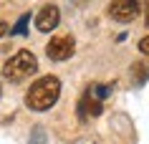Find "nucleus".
<instances>
[{
    "label": "nucleus",
    "mask_w": 149,
    "mask_h": 144,
    "mask_svg": "<svg viewBox=\"0 0 149 144\" xmlns=\"http://www.w3.org/2000/svg\"><path fill=\"white\" fill-rule=\"evenodd\" d=\"M5 33H8V25H5V23H0V38H3Z\"/></svg>",
    "instance_id": "9"
},
{
    "label": "nucleus",
    "mask_w": 149,
    "mask_h": 144,
    "mask_svg": "<svg viewBox=\"0 0 149 144\" xmlns=\"http://www.w3.org/2000/svg\"><path fill=\"white\" fill-rule=\"evenodd\" d=\"M73 51H76V40H73L71 33H58V35H53L48 40V46H46V53L51 61H68L73 56Z\"/></svg>",
    "instance_id": "3"
},
{
    "label": "nucleus",
    "mask_w": 149,
    "mask_h": 144,
    "mask_svg": "<svg viewBox=\"0 0 149 144\" xmlns=\"http://www.w3.org/2000/svg\"><path fill=\"white\" fill-rule=\"evenodd\" d=\"M144 20H147V28H149V0H147V13H144Z\"/></svg>",
    "instance_id": "10"
},
{
    "label": "nucleus",
    "mask_w": 149,
    "mask_h": 144,
    "mask_svg": "<svg viewBox=\"0 0 149 144\" xmlns=\"http://www.w3.org/2000/svg\"><path fill=\"white\" fill-rule=\"evenodd\" d=\"M101 111H104L101 99H96V96L91 94V88H86V94L81 96V101H79V116L81 119H94V116H99Z\"/></svg>",
    "instance_id": "6"
},
{
    "label": "nucleus",
    "mask_w": 149,
    "mask_h": 144,
    "mask_svg": "<svg viewBox=\"0 0 149 144\" xmlns=\"http://www.w3.org/2000/svg\"><path fill=\"white\" fill-rule=\"evenodd\" d=\"M28 18H31V15L25 13V15L15 23V28H13V33H15V35H25V25H28Z\"/></svg>",
    "instance_id": "7"
},
{
    "label": "nucleus",
    "mask_w": 149,
    "mask_h": 144,
    "mask_svg": "<svg viewBox=\"0 0 149 144\" xmlns=\"http://www.w3.org/2000/svg\"><path fill=\"white\" fill-rule=\"evenodd\" d=\"M38 71V61L33 56L28 48L23 51H18L15 56H10L3 66V79L8 81V83H20V81L31 79L33 73Z\"/></svg>",
    "instance_id": "2"
},
{
    "label": "nucleus",
    "mask_w": 149,
    "mask_h": 144,
    "mask_svg": "<svg viewBox=\"0 0 149 144\" xmlns=\"http://www.w3.org/2000/svg\"><path fill=\"white\" fill-rule=\"evenodd\" d=\"M61 23V10L56 5H43V8L36 13V28L40 33H51L56 31V25Z\"/></svg>",
    "instance_id": "5"
},
{
    "label": "nucleus",
    "mask_w": 149,
    "mask_h": 144,
    "mask_svg": "<svg viewBox=\"0 0 149 144\" xmlns=\"http://www.w3.org/2000/svg\"><path fill=\"white\" fill-rule=\"evenodd\" d=\"M139 51L149 56V35H147V38H141V40H139Z\"/></svg>",
    "instance_id": "8"
},
{
    "label": "nucleus",
    "mask_w": 149,
    "mask_h": 144,
    "mask_svg": "<svg viewBox=\"0 0 149 144\" xmlns=\"http://www.w3.org/2000/svg\"><path fill=\"white\" fill-rule=\"evenodd\" d=\"M58 96H61V81L56 76H43V79H38L28 88L25 106L31 111H46V109H51L58 101Z\"/></svg>",
    "instance_id": "1"
},
{
    "label": "nucleus",
    "mask_w": 149,
    "mask_h": 144,
    "mask_svg": "<svg viewBox=\"0 0 149 144\" xmlns=\"http://www.w3.org/2000/svg\"><path fill=\"white\" fill-rule=\"evenodd\" d=\"M139 13H141L139 0H111L109 3V15L119 23H132Z\"/></svg>",
    "instance_id": "4"
}]
</instances>
